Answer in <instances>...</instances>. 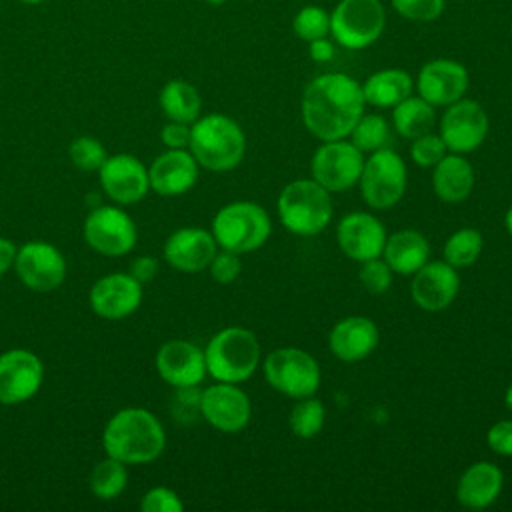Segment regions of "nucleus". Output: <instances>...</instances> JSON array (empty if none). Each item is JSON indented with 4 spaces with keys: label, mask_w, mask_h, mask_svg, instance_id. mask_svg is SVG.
Here are the masks:
<instances>
[{
    "label": "nucleus",
    "mask_w": 512,
    "mask_h": 512,
    "mask_svg": "<svg viewBox=\"0 0 512 512\" xmlns=\"http://www.w3.org/2000/svg\"><path fill=\"white\" fill-rule=\"evenodd\" d=\"M364 108L362 84L344 72H326L312 78L300 100L302 122L320 142L346 138Z\"/></svg>",
    "instance_id": "1"
},
{
    "label": "nucleus",
    "mask_w": 512,
    "mask_h": 512,
    "mask_svg": "<svg viewBox=\"0 0 512 512\" xmlns=\"http://www.w3.org/2000/svg\"><path fill=\"white\" fill-rule=\"evenodd\" d=\"M102 446L106 456L128 464L154 462L166 446L160 420L146 408H122L104 426Z\"/></svg>",
    "instance_id": "2"
},
{
    "label": "nucleus",
    "mask_w": 512,
    "mask_h": 512,
    "mask_svg": "<svg viewBox=\"0 0 512 512\" xmlns=\"http://www.w3.org/2000/svg\"><path fill=\"white\" fill-rule=\"evenodd\" d=\"M188 150L198 166L212 172L236 168L246 154V134L240 124L220 112L198 116L190 124Z\"/></svg>",
    "instance_id": "3"
},
{
    "label": "nucleus",
    "mask_w": 512,
    "mask_h": 512,
    "mask_svg": "<svg viewBox=\"0 0 512 512\" xmlns=\"http://www.w3.org/2000/svg\"><path fill=\"white\" fill-rule=\"evenodd\" d=\"M206 372L216 382L240 384L248 380L262 360L256 334L242 326H228L216 332L204 348Z\"/></svg>",
    "instance_id": "4"
},
{
    "label": "nucleus",
    "mask_w": 512,
    "mask_h": 512,
    "mask_svg": "<svg viewBox=\"0 0 512 512\" xmlns=\"http://www.w3.org/2000/svg\"><path fill=\"white\" fill-rule=\"evenodd\" d=\"M282 226L294 236H316L332 220V198L312 178L288 182L276 202Z\"/></svg>",
    "instance_id": "5"
},
{
    "label": "nucleus",
    "mask_w": 512,
    "mask_h": 512,
    "mask_svg": "<svg viewBox=\"0 0 512 512\" xmlns=\"http://www.w3.org/2000/svg\"><path fill=\"white\" fill-rule=\"evenodd\" d=\"M210 232L222 250L246 254L266 244L272 234V220L260 204L236 200L214 214Z\"/></svg>",
    "instance_id": "6"
},
{
    "label": "nucleus",
    "mask_w": 512,
    "mask_h": 512,
    "mask_svg": "<svg viewBox=\"0 0 512 512\" xmlns=\"http://www.w3.org/2000/svg\"><path fill=\"white\" fill-rule=\"evenodd\" d=\"M386 28L382 0H338L330 10V38L346 50L372 46Z\"/></svg>",
    "instance_id": "7"
},
{
    "label": "nucleus",
    "mask_w": 512,
    "mask_h": 512,
    "mask_svg": "<svg viewBox=\"0 0 512 512\" xmlns=\"http://www.w3.org/2000/svg\"><path fill=\"white\" fill-rule=\"evenodd\" d=\"M360 194L372 210L394 208L408 186V170L404 158L390 146L370 152L360 172Z\"/></svg>",
    "instance_id": "8"
},
{
    "label": "nucleus",
    "mask_w": 512,
    "mask_h": 512,
    "mask_svg": "<svg viewBox=\"0 0 512 512\" xmlns=\"http://www.w3.org/2000/svg\"><path fill=\"white\" fill-rule=\"evenodd\" d=\"M264 378L276 392L298 400L316 394L322 374L312 354L296 346H284L266 354Z\"/></svg>",
    "instance_id": "9"
},
{
    "label": "nucleus",
    "mask_w": 512,
    "mask_h": 512,
    "mask_svg": "<svg viewBox=\"0 0 512 512\" xmlns=\"http://www.w3.org/2000/svg\"><path fill=\"white\" fill-rule=\"evenodd\" d=\"M364 166V152H360L350 140L322 142L312 160L310 172L322 188L332 192H344L358 184Z\"/></svg>",
    "instance_id": "10"
},
{
    "label": "nucleus",
    "mask_w": 512,
    "mask_h": 512,
    "mask_svg": "<svg viewBox=\"0 0 512 512\" xmlns=\"http://www.w3.org/2000/svg\"><path fill=\"white\" fill-rule=\"evenodd\" d=\"M488 130L490 120L484 106L472 98H460L446 106L438 134L448 152L468 154L484 144Z\"/></svg>",
    "instance_id": "11"
},
{
    "label": "nucleus",
    "mask_w": 512,
    "mask_h": 512,
    "mask_svg": "<svg viewBox=\"0 0 512 512\" xmlns=\"http://www.w3.org/2000/svg\"><path fill=\"white\" fill-rule=\"evenodd\" d=\"M84 240L102 256H124L136 246L138 230L122 208L98 206L84 220Z\"/></svg>",
    "instance_id": "12"
},
{
    "label": "nucleus",
    "mask_w": 512,
    "mask_h": 512,
    "mask_svg": "<svg viewBox=\"0 0 512 512\" xmlns=\"http://www.w3.org/2000/svg\"><path fill=\"white\" fill-rule=\"evenodd\" d=\"M200 416L212 428L236 434L248 426L252 418V404L238 384L216 382L200 392Z\"/></svg>",
    "instance_id": "13"
},
{
    "label": "nucleus",
    "mask_w": 512,
    "mask_h": 512,
    "mask_svg": "<svg viewBox=\"0 0 512 512\" xmlns=\"http://www.w3.org/2000/svg\"><path fill=\"white\" fill-rule=\"evenodd\" d=\"M14 270L32 292H52L66 278V260L56 246L32 240L18 248Z\"/></svg>",
    "instance_id": "14"
},
{
    "label": "nucleus",
    "mask_w": 512,
    "mask_h": 512,
    "mask_svg": "<svg viewBox=\"0 0 512 512\" xmlns=\"http://www.w3.org/2000/svg\"><path fill=\"white\" fill-rule=\"evenodd\" d=\"M44 380L42 360L26 348L0 354V404L16 406L36 396Z\"/></svg>",
    "instance_id": "15"
},
{
    "label": "nucleus",
    "mask_w": 512,
    "mask_h": 512,
    "mask_svg": "<svg viewBox=\"0 0 512 512\" xmlns=\"http://www.w3.org/2000/svg\"><path fill=\"white\" fill-rule=\"evenodd\" d=\"M470 74L466 66L452 58L428 60L414 80L418 96H422L432 106H448L468 92Z\"/></svg>",
    "instance_id": "16"
},
{
    "label": "nucleus",
    "mask_w": 512,
    "mask_h": 512,
    "mask_svg": "<svg viewBox=\"0 0 512 512\" xmlns=\"http://www.w3.org/2000/svg\"><path fill=\"white\" fill-rule=\"evenodd\" d=\"M94 314L104 320H122L142 304V284L128 272H112L94 282L88 294Z\"/></svg>",
    "instance_id": "17"
},
{
    "label": "nucleus",
    "mask_w": 512,
    "mask_h": 512,
    "mask_svg": "<svg viewBox=\"0 0 512 512\" xmlns=\"http://www.w3.org/2000/svg\"><path fill=\"white\" fill-rule=\"evenodd\" d=\"M100 186L116 204L140 202L148 190V168L132 154H114L98 170Z\"/></svg>",
    "instance_id": "18"
},
{
    "label": "nucleus",
    "mask_w": 512,
    "mask_h": 512,
    "mask_svg": "<svg viewBox=\"0 0 512 512\" xmlns=\"http://www.w3.org/2000/svg\"><path fill=\"white\" fill-rule=\"evenodd\" d=\"M460 276L454 266L444 260H428L412 274L410 294L418 308L426 312L446 310L458 296Z\"/></svg>",
    "instance_id": "19"
},
{
    "label": "nucleus",
    "mask_w": 512,
    "mask_h": 512,
    "mask_svg": "<svg viewBox=\"0 0 512 512\" xmlns=\"http://www.w3.org/2000/svg\"><path fill=\"white\" fill-rule=\"evenodd\" d=\"M158 376L172 388L198 386L206 378L204 350L188 340L164 342L154 358Z\"/></svg>",
    "instance_id": "20"
},
{
    "label": "nucleus",
    "mask_w": 512,
    "mask_h": 512,
    "mask_svg": "<svg viewBox=\"0 0 512 512\" xmlns=\"http://www.w3.org/2000/svg\"><path fill=\"white\" fill-rule=\"evenodd\" d=\"M386 236L384 224L370 212H350L336 226V242L354 262L382 256Z\"/></svg>",
    "instance_id": "21"
},
{
    "label": "nucleus",
    "mask_w": 512,
    "mask_h": 512,
    "mask_svg": "<svg viewBox=\"0 0 512 512\" xmlns=\"http://www.w3.org/2000/svg\"><path fill=\"white\" fill-rule=\"evenodd\" d=\"M216 248L218 244L212 232L204 228L186 226V228H178L166 238L162 254L172 268L186 274H194L208 268L210 260L218 252Z\"/></svg>",
    "instance_id": "22"
},
{
    "label": "nucleus",
    "mask_w": 512,
    "mask_h": 512,
    "mask_svg": "<svg viewBox=\"0 0 512 512\" xmlns=\"http://www.w3.org/2000/svg\"><path fill=\"white\" fill-rule=\"evenodd\" d=\"M198 162L188 148H168L148 168L150 188L158 196L186 194L198 180Z\"/></svg>",
    "instance_id": "23"
},
{
    "label": "nucleus",
    "mask_w": 512,
    "mask_h": 512,
    "mask_svg": "<svg viewBox=\"0 0 512 512\" xmlns=\"http://www.w3.org/2000/svg\"><path fill=\"white\" fill-rule=\"evenodd\" d=\"M378 342V326L366 316H346L338 320L328 334L330 352L342 362H360L368 358Z\"/></svg>",
    "instance_id": "24"
},
{
    "label": "nucleus",
    "mask_w": 512,
    "mask_h": 512,
    "mask_svg": "<svg viewBox=\"0 0 512 512\" xmlns=\"http://www.w3.org/2000/svg\"><path fill=\"white\" fill-rule=\"evenodd\" d=\"M502 486V470L488 460H478L470 464L458 478L456 500L468 510H484L498 500Z\"/></svg>",
    "instance_id": "25"
},
{
    "label": "nucleus",
    "mask_w": 512,
    "mask_h": 512,
    "mask_svg": "<svg viewBox=\"0 0 512 512\" xmlns=\"http://www.w3.org/2000/svg\"><path fill=\"white\" fill-rule=\"evenodd\" d=\"M382 258L392 272L412 276L430 260V242L422 232L404 228L386 236Z\"/></svg>",
    "instance_id": "26"
},
{
    "label": "nucleus",
    "mask_w": 512,
    "mask_h": 512,
    "mask_svg": "<svg viewBox=\"0 0 512 512\" xmlns=\"http://www.w3.org/2000/svg\"><path fill=\"white\" fill-rule=\"evenodd\" d=\"M474 188V168L464 154L448 152L436 166H432V190L448 204L464 202Z\"/></svg>",
    "instance_id": "27"
},
{
    "label": "nucleus",
    "mask_w": 512,
    "mask_h": 512,
    "mask_svg": "<svg viewBox=\"0 0 512 512\" xmlns=\"http://www.w3.org/2000/svg\"><path fill=\"white\" fill-rule=\"evenodd\" d=\"M414 90V78L402 68H382L362 82L366 104L374 108H394Z\"/></svg>",
    "instance_id": "28"
},
{
    "label": "nucleus",
    "mask_w": 512,
    "mask_h": 512,
    "mask_svg": "<svg viewBox=\"0 0 512 512\" xmlns=\"http://www.w3.org/2000/svg\"><path fill=\"white\" fill-rule=\"evenodd\" d=\"M158 104L168 120L184 124H192L202 110V98L198 88L180 78L168 80L162 86L158 94Z\"/></svg>",
    "instance_id": "29"
},
{
    "label": "nucleus",
    "mask_w": 512,
    "mask_h": 512,
    "mask_svg": "<svg viewBox=\"0 0 512 512\" xmlns=\"http://www.w3.org/2000/svg\"><path fill=\"white\" fill-rule=\"evenodd\" d=\"M436 124V106L422 96H408L392 108V126L404 138H416L432 132Z\"/></svg>",
    "instance_id": "30"
},
{
    "label": "nucleus",
    "mask_w": 512,
    "mask_h": 512,
    "mask_svg": "<svg viewBox=\"0 0 512 512\" xmlns=\"http://www.w3.org/2000/svg\"><path fill=\"white\" fill-rule=\"evenodd\" d=\"M128 486V470L126 464L106 456L100 460L90 474V492L98 500H114L118 498Z\"/></svg>",
    "instance_id": "31"
},
{
    "label": "nucleus",
    "mask_w": 512,
    "mask_h": 512,
    "mask_svg": "<svg viewBox=\"0 0 512 512\" xmlns=\"http://www.w3.org/2000/svg\"><path fill=\"white\" fill-rule=\"evenodd\" d=\"M482 250H484L482 234L476 228H460L446 238L442 256H444V262H448L458 270V268L472 266L480 258Z\"/></svg>",
    "instance_id": "32"
},
{
    "label": "nucleus",
    "mask_w": 512,
    "mask_h": 512,
    "mask_svg": "<svg viewBox=\"0 0 512 512\" xmlns=\"http://www.w3.org/2000/svg\"><path fill=\"white\" fill-rule=\"evenodd\" d=\"M326 424V408L316 396L298 398L288 416L290 432L298 438H314L322 432Z\"/></svg>",
    "instance_id": "33"
},
{
    "label": "nucleus",
    "mask_w": 512,
    "mask_h": 512,
    "mask_svg": "<svg viewBox=\"0 0 512 512\" xmlns=\"http://www.w3.org/2000/svg\"><path fill=\"white\" fill-rule=\"evenodd\" d=\"M350 142L360 152H374L386 148L390 142V124L380 114H362L354 124L352 132L348 134Z\"/></svg>",
    "instance_id": "34"
},
{
    "label": "nucleus",
    "mask_w": 512,
    "mask_h": 512,
    "mask_svg": "<svg viewBox=\"0 0 512 512\" xmlns=\"http://www.w3.org/2000/svg\"><path fill=\"white\" fill-rule=\"evenodd\" d=\"M294 34L306 44L330 36V12L318 4L302 6L292 18Z\"/></svg>",
    "instance_id": "35"
},
{
    "label": "nucleus",
    "mask_w": 512,
    "mask_h": 512,
    "mask_svg": "<svg viewBox=\"0 0 512 512\" xmlns=\"http://www.w3.org/2000/svg\"><path fill=\"white\" fill-rule=\"evenodd\" d=\"M70 160L76 168L84 170V172H94L100 170V166L106 162L108 154L106 148L102 146L100 140L92 138V136H80L76 140H72L70 144Z\"/></svg>",
    "instance_id": "36"
},
{
    "label": "nucleus",
    "mask_w": 512,
    "mask_h": 512,
    "mask_svg": "<svg viewBox=\"0 0 512 512\" xmlns=\"http://www.w3.org/2000/svg\"><path fill=\"white\" fill-rule=\"evenodd\" d=\"M446 154H448V148H446L444 140L440 138V134L426 132V134H422V136L412 138V144H410V158H412L414 164L420 166V168H432V166H436Z\"/></svg>",
    "instance_id": "37"
},
{
    "label": "nucleus",
    "mask_w": 512,
    "mask_h": 512,
    "mask_svg": "<svg viewBox=\"0 0 512 512\" xmlns=\"http://www.w3.org/2000/svg\"><path fill=\"white\" fill-rule=\"evenodd\" d=\"M396 14L410 22H434L442 16L446 0H390Z\"/></svg>",
    "instance_id": "38"
},
{
    "label": "nucleus",
    "mask_w": 512,
    "mask_h": 512,
    "mask_svg": "<svg viewBox=\"0 0 512 512\" xmlns=\"http://www.w3.org/2000/svg\"><path fill=\"white\" fill-rule=\"evenodd\" d=\"M360 272L358 278L362 282V286L370 292V294H384L388 292V288L392 286V268L384 262L382 256L360 262Z\"/></svg>",
    "instance_id": "39"
},
{
    "label": "nucleus",
    "mask_w": 512,
    "mask_h": 512,
    "mask_svg": "<svg viewBox=\"0 0 512 512\" xmlns=\"http://www.w3.org/2000/svg\"><path fill=\"white\" fill-rule=\"evenodd\" d=\"M140 510L142 512H182L184 502L172 488L154 486L142 496Z\"/></svg>",
    "instance_id": "40"
},
{
    "label": "nucleus",
    "mask_w": 512,
    "mask_h": 512,
    "mask_svg": "<svg viewBox=\"0 0 512 512\" xmlns=\"http://www.w3.org/2000/svg\"><path fill=\"white\" fill-rule=\"evenodd\" d=\"M208 272L212 276V280H216L218 284H230L234 282L240 272H242V262H240V254L230 252V250H220L214 254V258L208 264Z\"/></svg>",
    "instance_id": "41"
},
{
    "label": "nucleus",
    "mask_w": 512,
    "mask_h": 512,
    "mask_svg": "<svg viewBox=\"0 0 512 512\" xmlns=\"http://www.w3.org/2000/svg\"><path fill=\"white\" fill-rule=\"evenodd\" d=\"M174 402H172V414L174 418L182 422H190L196 414H200V392L198 386L188 388H174Z\"/></svg>",
    "instance_id": "42"
},
{
    "label": "nucleus",
    "mask_w": 512,
    "mask_h": 512,
    "mask_svg": "<svg viewBox=\"0 0 512 512\" xmlns=\"http://www.w3.org/2000/svg\"><path fill=\"white\" fill-rule=\"evenodd\" d=\"M488 448L500 456H512V420H498L486 432Z\"/></svg>",
    "instance_id": "43"
},
{
    "label": "nucleus",
    "mask_w": 512,
    "mask_h": 512,
    "mask_svg": "<svg viewBox=\"0 0 512 512\" xmlns=\"http://www.w3.org/2000/svg\"><path fill=\"white\" fill-rule=\"evenodd\" d=\"M160 140L166 148H188L190 124L168 120L160 130Z\"/></svg>",
    "instance_id": "44"
},
{
    "label": "nucleus",
    "mask_w": 512,
    "mask_h": 512,
    "mask_svg": "<svg viewBox=\"0 0 512 512\" xmlns=\"http://www.w3.org/2000/svg\"><path fill=\"white\" fill-rule=\"evenodd\" d=\"M156 272H158V260L152 258V256L134 258L132 264H130V270H128V274L132 278H136L140 284L150 282L156 276Z\"/></svg>",
    "instance_id": "45"
},
{
    "label": "nucleus",
    "mask_w": 512,
    "mask_h": 512,
    "mask_svg": "<svg viewBox=\"0 0 512 512\" xmlns=\"http://www.w3.org/2000/svg\"><path fill=\"white\" fill-rule=\"evenodd\" d=\"M336 42L332 38H318L308 42V54L314 62H330L336 54Z\"/></svg>",
    "instance_id": "46"
},
{
    "label": "nucleus",
    "mask_w": 512,
    "mask_h": 512,
    "mask_svg": "<svg viewBox=\"0 0 512 512\" xmlns=\"http://www.w3.org/2000/svg\"><path fill=\"white\" fill-rule=\"evenodd\" d=\"M16 252H18V248L14 246L12 240L0 238V276H4L8 270L14 268Z\"/></svg>",
    "instance_id": "47"
},
{
    "label": "nucleus",
    "mask_w": 512,
    "mask_h": 512,
    "mask_svg": "<svg viewBox=\"0 0 512 512\" xmlns=\"http://www.w3.org/2000/svg\"><path fill=\"white\" fill-rule=\"evenodd\" d=\"M504 226H506L508 234L512 236V206L506 210V216H504Z\"/></svg>",
    "instance_id": "48"
},
{
    "label": "nucleus",
    "mask_w": 512,
    "mask_h": 512,
    "mask_svg": "<svg viewBox=\"0 0 512 512\" xmlns=\"http://www.w3.org/2000/svg\"><path fill=\"white\" fill-rule=\"evenodd\" d=\"M504 404H506V408L512 412V384L506 388V392H504Z\"/></svg>",
    "instance_id": "49"
},
{
    "label": "nucleus",
    "mask_w": 512,
    "mask_h": 512,
    "mask_svg": "<svg viewBox=\"0 0 512 512\" xmlns=\"http://www.w3.org/2000/svg\"><path fill=\"white\" fill-rule=\"evenodd\" d=\"M18 2H22V4H30V6H34V4H42V2H48V0H18Z\"/></svg>",
    "instance_id": "50"
},
{
    "label": "nucleus",
    "mask_w": 512,
    "mask_h": 512,
    "mask_svg": "<svg viewBox=\"0 0 512 512\" xmlns=\"http://www.w3.org/2000/svg\"><path fill=\"white\" fill-rule=\"evenodd\" d=\"M206 4H212V6H220V4H226L228 0H204Z\"/></svg>",
    "instance_id": "51"
},
{
    "label": "nucleus",
    "mask_w": 512,
    "mask_h": 512,
    "mask_svg": "<svg viewBox=\"0 0 512 512\" xmlns=\"http://www.w3.org/2000/svg\"><path fill=\"white\" fill-rule=\"evenodd\" d=\"M0 8H2V0H0Z\"/></svg>",
    "instance_id": "52"
}]
</instances>
